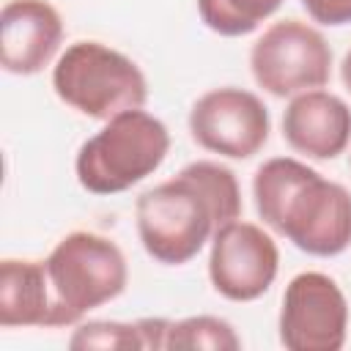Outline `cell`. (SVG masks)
Wrapping results in <instances>:
<instances>
[{"label":"cell","instance_id":"6da1fadb","mask_svg":"<svg viewBox=\"0 0 351 351\" xmlns=\"http://www.w3.org/2000/svg\"><path fill=\"white\" fill-rule=\"evenodd\" d=\"M239 217L236 173L211 159L184 165L173 178L148 186L134 200L140 244L165 266L189 263L225 222Z\"/></svg>","mask_w":351,"mask_h":351},{"label":"cell","instance_id":"7a4b0ae2","mask_svg":"<svg viewBox=\"0 0 351 351\" xmlns=\"http://www.w3.org/2000/svg\"><path fill=\"white\" fill-rule=\"evenodd\" d=\"M255 211L266 228L313 258H335L351 247V192L307 162L271 156L252 176Z\"/></svg>","mask_w":351,"mask_h":351},{"label":"cell","instance_id":"3957f363","mask_svg":"<svg viewBox=\"0 0 351 351\" xmlns=\"http://www.w3.org/2000/svg\"><path fill=\"white\" fill-rule=\"evenodd\" d=\"M52 293V329L77 326L90 310L118 299L129 282L123 250L93 230L66 233L44 258Z\"/></svg>","mask_w":351,"mask_h":351},{"label":"cell","instance_id":"277c9868","mask_svg":"<svg viewBox=\"0 0 351 351\" xmlns=\"http://www.w3.org/2000/svg\"><path fill=\"white\" fill-rule=\"evenodd\" d=\"M170 132L148 110H126L90 134L74 159L77 181L90 195H121L159 170Z\"/></svg>","mask_w":351,"mask_h":351},{"label":"cell","instance_id":"5b68a950","mask_svg":"<svg viewBox=\"0 0 351 351\" xmlns=\"http://www.w3.org/2000/svg\"><path fill=\"white\" fill-rule=\"evenodd\" d=\"M52 88L63 104L93 121H110L148 101L143 69L101 41L69 44L52 66Z\"/></svg>","mask_w":351,"mask_h":351},{"label":"cell","instance_id":"8992f818","mask_svg":"<svg viewBox=\"0 0 351 351\" xmlns=\"http://www.w3.org/2000/svg\"><path fill=\"white\" fill-rule=\"evenodd\" d=\"M250 71L269 96L291 99L329 82L332 47L318 27L302 19H280L250 47Z\"/></svg>","mask_w":351,"mask_h":351},{"label":"cell","instance_id":"52a82bcc","mask_svg":"<svg viewBox=\"0 0 351 351\" xmlns=\"http://www.w3.org/2000/svg\"><path fill=\"white\" fill-rule=\"evenodd\" d=\"M277 332L288 351H340L348 337V302L335 277L293 274L282 291Z\"/></svg>","mask_w":351,"mask_h":351},{"label":"cell","instance_id":"ba28073f","mask_svg":"<svg viewBox=\"0 0 351 351\" xmlns=\"http://www.w3.org/2000/svg\"><path fill=\"white\" fill-rule=\"evenodd\" d=\"M186 123L200 148L228 159L255 156L271 132V118L263 99L236 85L211 88L197 96Z\"/></svg>","mask_w":351,"mask_h":351},{"label":"cell","instance_id":"9c48e42d","mask_svg":"<svg viewBox=\"0 0 351 351\" xmlns=\"http://www.w3.org/2000/svg\"><path fill=\"white\" fill-rule=\"evenodd\" d=\"M280 250L277 241L255 222H225L208 250L211 288L228 302H255L277 280Z\"/></svg>","mask_w":351,"mask_h":351},{"label":"cell","instance_id":"30bf717a","mask_svg":"<svg viewBox=\"0 0 351 351\" xmlns=\"http://www.w3.org/2000/svg\"><path fill=\"white\" fill-rule=\"evenodd\" d=\"M63 16L49 0H8L0 11V66L16 77L44 71L63 44Z\"/></svg>","mask_w":351,"mask_h":351},{"label":"cell","instance_id":"8fae6325","mask_svg":"<svg viewBox=\"0 0 351 351\" xmlns=\"http://www.w3.org/2000/svg\"><path fill=\"white\" fill-rule=\"evenodd\" d=\"M282 140L307 159H337L351 143V107L321 88L296 93L282 110Z\"/></svg>","mask_w":351,"mask_h":351},{"label":"cell","instance_id":"7c38bea8","mask_svg":"<svg viewBox=\"0 0 351 351\" xmlns=\"http://www.w3.org/2000/svg\"><path fill=\"white\" fill-rule=\"evenodd\" d=\"M0 326L52 329V293L44 261L3 258L0 261Z\"/></svg>","mask_w":351,"mask_h":351},{"label":"cell","instance_id":"4fadbf2b","mask_svg":"<svg viewBox=\"0 0 351 351\" xmlns=\"http://www.w3.org/2000/svg\"><path fill=\"white\" fill-rule=\"evenodd\" d=\"M285 0H197L200 22L225 38H241L258 30Z\"/></svg>","mask_w":351,"mask_h":351},{"label":"cell","instance_id":"5bb4252c","mask_svg":"<svg viewBox=\"0 0 351 351\" xmlns=\"http://www.w3.org/2000/svg\"><path fill=\"white\" fill-rule=\"evenodd\" d=\"M181 348H208V351H239L241 337L236 335L233 324L219 315H186L170 321L165 351Z\"/></svg>","mask_w":351,"mask_h":351},{"label":"cell","instance_id":"9a60e30c","mask_svg":"<svg viewBox=\"0 0 351 351\" xmlns=\"http://www.w3.org/2000/svg\"><path fill=\"white\" fill-rule=\"evenodd\" d=\"M69 348L101 351H145L137 321H80L69 337Z\"/></svg>","mask_w":351,"mask_h":351},{"label":"cell","instance_id":"2e32d148","mask_svg":"<svg viewBox=\"0 0 351 351\" xmlns=\"http://www.w3.org/2000/svg\"><path fill=\"white\" fill-rule=\"evenodd\" d=\"M307 16L324 27L351 25V0H299Z\"/></svg>","mask_w":351,"mask_h":351},{"label":"cell","instance_id":"e0dca14e","mask_svg":"<svg viewBox=\"0 0 351 351\" xmlns=\"http://www.w3.org/2000/svg\"><path fill=\"white\" fill-rule=\"evenodd\" d=\"M137 326H140V337H143L145 351H165L170 318H137Z\"/></svg>","mask_w":351,"mask_h":351},{"label":"cell","instance_id":"ac0fdd59","mask_svg":"<svg viewBox=\"0 0 351 351\" xmlns=\"http://www.w3.org/2000/svg\"><path fill=\"white\" fill-rule=\"evenodd\" d=\"M340 80H343V88L351 93V47L346 49V55L340 60Z\"/></svg>","mask_w":351,"mask_h":351}]
</instances>
